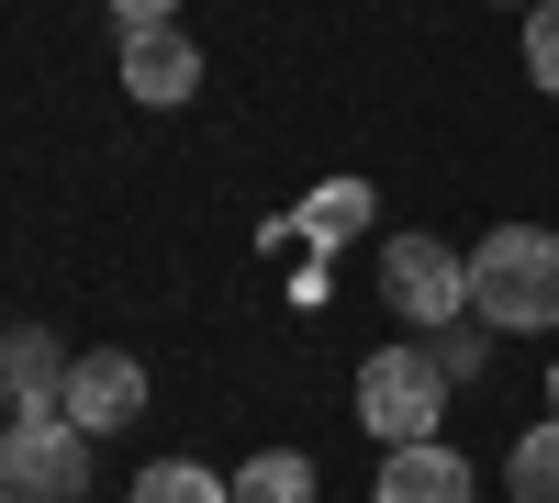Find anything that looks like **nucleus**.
Wrapping results in <instances>:
<instances>
[{"label": "nucleus", "mask_w": 559, "mask_h": 503, "mask_svg": "<svg viewBox=\"0 0 559 503\" xmlns=\"http://www.w3.org/2000/svg\"><path fill=\"white\" fill-rule=\"evenodd\" d=\"M526 79L559 89V0H526Z\"/></svg>", "instance_id": "13"}, {"label": "nucleus", "mask_w": 559, "mask_h": 503, "mask_svg": "<svg viewBox=\"0 0 559 503\" xmlns=\"http://www.w3.org/2000/svg\"><path fill=\"white\" fill-rule=\"evenodd\" d=\"M548 415H559V347H548Z\"/></svg>", "instance_id": "16"}, {"label": "nucleus", "mask_w": 559, "mask_h": 503, "mask_svg": "<svg viewBox=\"0 0 559 503\" xmlns=\"http://www.w3.org/2000/svg\"><path fill=\"white\" fill-rule=\"evenodd\" d=\"M358 224H369V191H358V179H336V191H324V202H302V236H313V247L358 236Z\"/></svg>", "instance_id": "12"}, {"label": "nucleus", "mask_w": 559, "mask_h": 503, "mask_svg": "<svg viewBox=\"0 0 559 503\" xmlns=\"http://www.w3.org/2000/svg\"><path fill=\"white\" fill-rule=\"evenodd\" d=\"M79 492H90V436L57 403L0 426V503H79Z\"/></svg>", "instance_id": "2"}, {"label": "nucleus", "mask_w": 559, "mask_h": 503, "mask_svg": "<svg viewBox=\"0 0 559 503\" xmlns=\"http://www.w3.org/2000/svg\"><path fill=\"white\" fill-rule=\"evenodd\" d=\"M134 503H236V481H213L202 459H157L134 470Z\"/></svg>", "instance_id": "11"}, {"label": "nucleus", "mask_w": 559, "mask_h": 503, "mask_svg": "<svg viewBox=\"0 0 559 503\" xmlns=\"http://www.w3.org/2000/svg\"><path fill=\"white\" fill-rule=\"evenodd\" d=\"M236 503H313V459H292V447H258V459L236 470Z\"/></svg>", "instance_id": "10"}, {"label": "nucleus", "mask_w": 559, "mask_h": 503, "mask_svg": "<svg viewBox=\"0 0 559 503\" xmlns=\"http://www.w3.org/2000/svg\"><path fill=\"white\" fill-rule=\"evenodd\" d=\"M381 291H392V313L403 325H459V313H471V258L459 247H437V236H392L381 247Z\"/></svg>", "instance_id": "4"}, {"label": "nucleus", "mask_w": 559, "mask_h": 503, "mask_svg": "<svg viewBox=\"0 0 559 503\" xmlns=\"http://www.w3.org/2000/svg\"><path fill=\"white\" fill-rule=\"evenodd\" d=\"M112 23H123V34H146V23H179V0H112Z\"/></svg>", "instance_id": "15"}, {"label": "nucleus", "mask_w": 559, "mask_h": 503, "mask_svg": "<svg viewBox=\"0 0 559 503\" xmlns=\"http://www.w3.org/2000/svg\"><path fill=\"white\" fill-rule=\"evenodd\" d=\"M123 89H134L146 112H179V101L202 89V45L179 34V23H146V34H123Z\"/></svg>", "instance_id": "6"}, {"label": "nucleus", "mask_w": 559, "mask_h": 503, "mask_svg": "<svg viewBox=\"0 0 559 503\" xmlns=\"http://www.w3.org/2000/svg\"><path fill=\"white\" fill-rule=\"evenodd\" d=\"M481 336H492L481 313H459V325H437V370H448V381H471V370H481Z\"/></svg>", "instance_id": "14"}, {"label": "nucleus", "mask_w": 559, "mask_h": 503, "mask_svg": "<svg viewBox=\"0 0 559 503\" xmlns=\"http://www.w3.org/2000/svg\"><path fill=\"white\" fill-rule=\"evenodd\" d=\"M57 415H68L79 436H112V426L146 415V370H134L123 347H79V358H68V392H57Z\"/></svg>", "instance_id": "5"}, {"label": "nucleus", "mask_w": 559, "mask_h": 503, "mask_svg": "<svg viewBox=\"0 0 559 503\" xmlns=\"http://www.w3.org/2000/svg\"><path fill=\"white\" fill-rule=\"evenodd\" d=\"M471 313L503 336H559V236L548 224H492L471 247Z\"/></svg>", "instance_id": "1"}, {"label": "nucleus", "mask_w": 559, "mask_h": 503, "mask_svg": "<svg viewBox=\"0 0 559 503\" xmlns=\"http://www.w3.org/2000/svg\"><path fill=\"white\" fill-rule=\"evenodd\" d=\"M448 415V370H437V347H381L358 370V426L381 436V447H426Z\"/></svg>", "instance_id": "3"}, {"label": "nucleus", "mask_w": 559, "mask_h": 503, "mask_svg": "<svg viewBox=\"0 0 559 503\" xmlns=\"http://www.w3.org/2000/svg\"><path fill=\"white\" fill-rule=\"evenodd\" d=\"M503 492H515V503H559V415L515 436V459H503Z\"/></svg>", "instance_id": "9"}, {"label": "nucleus", "mask_w": 559, "mask_h": 503, "mask_svg": "<svg viewBox=\"0 0 559 503\" xmlns=\"http://www.w3.org/2000/svg\"><path fill=\"white\" fill-rule=\"evenodd\" d=\"M57 392H68V347L45 325H12V336H0V403L34 415V403H57Z\"/></svg>", "instance_id": "8"}, {"label": "nucleus", "mask_w": 559, "mask_h": 503, "mask_svg": "<svg viewBox=\"0 0 559 503\" xmlns=\"http://www.w3.org/2000/svg\"><path fill=\"white\" fill-rule=\"evenodd\" d=\"M369 503H481V481H471V459H459V447H392L381 459V492Z\"/></svg>", "instance_id": "7"}]
</instances>
